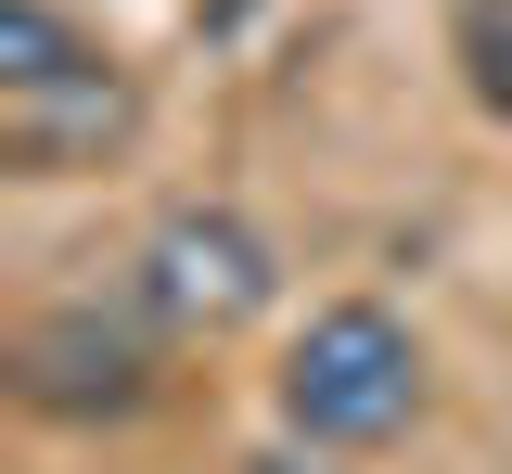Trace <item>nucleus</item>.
<instances>
[{"label": "nucleus", "mask_w": 512, "mask_h": 474, "mask_svg": "<svg viewBox=\"0 0 512 474\" xmlns=\"http://www.w3.org/2000/svg\"><path fill=\"white\" fill-rule=\"evenodd\" d=\"M474 90H487V116H512V13H474Z\"/></svg>", "instance_id": "obj_6"}, {"label": "nucleus", "mask_w": 512, "mask_h": 474, "mask_svg": "<svg viewBox=\"0 0 512 474\" xmlns=\"http://www.w3.org/2000/svg\"><path fill=\"white\" fill-rule=\"evenodd\" d=\"M128 77H116V52H77V65H52V77H26V90H0V141H13V167L26 180H64V167H103L128 141Z\"/></svg>", "instance_id": "obj_4"}, {"label": "nucleus", "mask_w": 512, "mask_h": 474, "mask_svg": "<svg viewBox=\"0 0 512 474\" xmlns=\"http://www.w3.org/2000/svg\"><path fill=\"white\" fill-rule=\"evenodd\" d=\"M77 52H103V39H77V26H64V0H0V90L77 65Z\"/></svg>", "instance_id": "obj_5"}, {"label": "nucleus", "mask_w": 512, "mask_h": 474, "mask_svg": "<svg viewBox=\"0 0 512 474\" xmlns=\"http://www.w3.org/2000/svg\"><path fill=\"white\" fill-rule=\"evenodd\" d=\"M128 295H141L167 334H231V321H256V308L282 295V257H269V231H256L244 205H180V218H154Z\"/></svg>", "instance_id": "obj_3"}, {"label": "nucleus", "mask_w": 512, "mask_h": 474, "mask_svg": "<svg viewBox=\"0 0 512 474\" xmlns=\"http://www.w3.org/2000/svg\"><path fill=\"white\" fill-rule=\"evenodd\" d=\"M167 385V321L128 295V308H103V295H64V308H39L26 334H13V398L52 410V423H128V410Z\"/></svg>", "instance_id": "obj_2"}, {"label": "nucleus", "mask_w": 512, "mask_h": 474, "mask_svg": "<svg viewBox=\"0 0 512 474\" xmlns=\"http://www.w3.org/2000/svg\"><path fill=\"white\" fill-rule=\"evenodd\" d=\"M423 410V334L384 295H333L308 334L282 346V423L308 449H384Z\"/></svg>", "instance_id": "obj_1"}]
</instances>
